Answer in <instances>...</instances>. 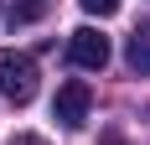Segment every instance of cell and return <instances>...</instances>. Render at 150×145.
Segmentation results:
<instances>
[{"label": "cell", "instance_id": "obj_1", "mask_svg": "<svg viewBox=\"0 0 150 145\" xmlns=\"http://www.w3.org/2000/svg\"><path fill=\"white\" fill-rule=\"evenodd\" d=\"M0 93L11 104H31L36 99V62L26 52H0Z\"/></svg>", "mask_w": 150, "mask_h": 145}, {"label": "cell", "instance_id": "obj_2", "mask_svg": "<svg viewBox=\"0 0 150 145\" xmlns=\"http://www.w3.org/2000/svg\"><path fill=\"white\" fill-rule=\"evenodd\" d=\"M67 57H73V68L98 72V68L109 62V36H104V31H93V26H78L73 36H67Z\"/></svg>", "mask_w": 150, "mask_h": 145}, {"label": "cell", "instance_id": "obj_3", "mask_svg": "<svg viewBox=\"0 0 150 145\" xmlns=\"http://www.w3.org/2000/svg\"><path fill=\"white\" fill-rule=\"evenodd\" d=\"M88 104H93V93H88V83H62L57 88V99H52V114H57V124L62 130H78L83 119H88Z\"/></svg>", "mask_w": 150, "mask_h": 145}, {"label": "cell", "instance_id": "obj_4", "mask_svg": "<svg viewBox=\"0 0 150 145\" xmlns=\"http://www.w3.org/2000/svg\"><path fill=\"white\" fill-rule=\"evenodd\" d=\"M124 68H129V72H140V78L150 72V21L129 31V42H124Z\"/></svg>", "mask_w": 150, "mask_h": 145}, {"label": "cell", "instance_id": "obj_5", "mask_svg": "<svg viewBox=\"0 0 150 145\" xmlns=\"http://www.w3.org/2000/svg\"><path fill=\"white\" fill-rule=\"evenodd\" d=\"M42 11H47V0H21V5L11 11V26H21V21H36Z\"/></svg>", "mask_w": 150, "mask_h": 145}, {"label": "cell", "instance_id": "obj_6", "mask_svg": "<svg viewBox=\"0 0 150 145\" xmlns=\"http://www.w3.org/2000/svg\"><path fill=\"white\" fill-rule=\"evenodd\" d=\"M83 11L104 21V16H114V11H119V0H83Z\"/></svg>", "mask_w": 150, "mask_h": 145}, {"label": "cell", "instance_id": "obj_7", "mask_svg": "<svg viewBox=\"0 0 150 145\" xmlns=\"http://www.w3.org/2000/svg\"><path fill=\"white\" fill-rule=\"evenodd\" d=\"M16 145H42V140H36V135H21V140H16Z\"/></svg>", "mask_w": 150, "mask_h": 145}, {"label": "cell", "instance_id": "obj_8", "mask_svg": "<svg viewBox=\"0 0 150 145\" xmlns=\"http://www.w3.org/2000/svg\"><path fill=\"white\" fill-rule=\"evenodd\" d=\"M109 145H119V140H109Z\"/></svg>", "mask_w": 150, "mask_h": 145}]
</instances>
